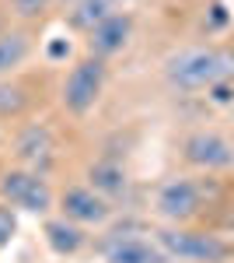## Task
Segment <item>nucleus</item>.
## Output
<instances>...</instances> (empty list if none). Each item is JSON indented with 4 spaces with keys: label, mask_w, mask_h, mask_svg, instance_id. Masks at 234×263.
<instances>
[{
    "label": "nucleus",
    "mask_w": 234,
    "mask_h": 263,
    "mask_svg": "<svg viewBox=\"0 0 234 263\" xmlns=\"http://www.w3.org/2000/svg\"><path fill=\"white\" fill-rule=\"evenodd\" d=\"M59 211H63V218L74 224H105L109 221V214H112V207L109 200L95 193L91 186H70V190H63V197H59Z\"/></svg>",
    "instance_id": "nucleus-5"
},
{
    "label": "nucleus",
    "mask_w": 234,
    "mask_h": 263,
    "mask_svg": "<svg viewBox=\"0 0 234 263\" xmlns=\"http://www.w3.org/2000/svg\"><path fill=\"white\" fill-rule=\"evenodd\" d=\"M101 88H105V60L84 57L67 70L63 88H59V102H63V109L70 116H84L101 99Z\"/></svg>",
    "instance_id": "nucleus-2"
},
{
    "label": "nucleus",
    "mask_w": 234,
    "mask_h": 263,
    "mask_svg": "<svg viewBox=\"0 0 234 263\" xmlns=\"http://www.w3.org/2000/svg\"><path fill=\"white\" fill-rule=\"evenodd\" d=\"M199 186L193 179H185V176H175V179H168L161 190H157V214L164 218V221H185V218H193L196 211H199Z\"/></svg>",
    "instance_id": "nucleus-6"
},
{
    "label": "nucleus",
    "mask_w": 234,
    "mask_h": 263,
    "mask_svg": "<svg viewBox=\"0 0 234 263\" xmlns=\"http://www.w3.org/2000/svg\"><path fill=\"white\" fill-rule=\"evenodd\" d=\"M28 57H32V35L21 28H4L0 32V81L11 78Z\"/></svg>",
    "instance_id": "nucleus-11"
},
{
    "label": "nucleus",
    "mask_w": 234,
    "mask_h": 263,
    "mask_svg": "<svg viewBox=\"0 0 234 263\" xmlns=\"http://www.w3.org/2000/svg\"><path fill=\"white\" fill-rule=\"evenodd\" d=\"M130 32H133V21H130V14H109V18L101 21L98 28H91V32H88L91 57L105 60V57L119 53V49L130 42Z\"/></svg>",
    "instance_id": "nucleus-8"
},
{
    "label": "nucleus",
    "mask_w": 234,
    "mask_h": 263,
    "mask_svg": "<svg viewBox=\"0 0 234 263\" xmlns=\"http://www.w3.org/2000/svg\"><path fill=\"white\" fill-rule=\"evenodd\" d=\"M59 4H77V0H59Z\"/></svg>",
    "instance_id": "nucleus-21"
},
{
    "label": "nucleus",
    "mask_w": 234,
    "mask_h": 263,
    "mask_svg": "<svg viewBox=\"0 0 234 263\" xmlns=\"http://www.w3.org/2000/svg\"><path fill=\"white\" fill-rule=\"evenodd\" d=\"M18 158L32 172H46V165L53 162V137H49V130H42V126L25 130L18 141Z\"/></svg>",
    "instance_id": "nucleus-10"
},
{
    "label": "nucleus",
    "mask_w": 234,
    "mask_h": 263,
    "mask_svg": "<svg viewBox=\"0 0 234 263\" xmlns=\"http://www.w3.org/2000/svg\"><path fill=\"white\" fill-rule=\"evenodd\" d=\"M88 179H91V190H95V193H101L105 200L122 197V193H126V186H130L126 172H122V165H116V162H98V165H91Z\"/></svg>",
    "instance_id": "nucleus-13"
},
{
    "label": "nucleus",
    "mask_w": 234,
    "mask_h": 263,
    "mask_svg": "<svg viewBox=\"0 0 234 263\" xmlns=\"http://www.w3.org/2000/svg\"><path fill=\"white\" fill-rule=\"evenodd\" d=\"M109 14H112V0H77L74 11H70V25L80 28V32H91Z\"/></svg>",
    "instance_id": "nucleus-14"
},
{
    "label": "nucleus",
    "mask_w": 234,
    "mask_h": 263,
    "mask_svg": "<svg viewBox=\"0 0 234 263\" xmlns=\"http://www.w3.org/2000/svg\"><path fill=\"white\" fill-rule=\"evenodd\" d=\"M210 91H214V102H220V105H227V102L234 99V88L227 81H220V84H214V88H210Z\"/></svg>",
    "instance_id": "nucleus-19"
},
{
    "label": "nucleus",
    "mask_w": 234,
    "mask_h": 263,
    "mask_svg": "<svg viewBox=\"0 0 234 263\" xmlns=\"http://www.w3.org/2000/svg\"><path fill=\"white\" fill-rule=\"evenodd\" d=\"M42 235H46V246H49L56 256H74V253H80L84 242H88L84 228L74 224V221H67L63 214H59V218H49L46 228H42Z\"/></svg>",
    "instance_id": "nucleus-9"
},
{
    "label": "nucleus",
    "mask_w": 234,
    "mask_h": 263,
    "mask_svg": "<svg viewBox=\"0 0 234 263\" xmlns=\"http://www.w3.org/2000/svg\"><path fill=\"white\" fill-rule=\"evenodd\" d=\"M49 4L53 0H11V14H18V18H39Z\"/></svg>",
    "instance_id": "nucleus-17"
},
{
    "label": "nucleus",
    "mask_w": 234,
    "mask_h": 263,
    "mask_svg": "<svg viewBox=\"0 0 234 263\" xmlns=\"http://www.w3.org/2000/svg\"><path fill=\"white\" fill-rule=\"evenodd\" d=\"M164 78L178 91H210L234 78V53L227 49H182L164 60Z\"/></svg>",
    "instance_id": "nucleus-1"
},
{
    "label": "nucleus",
    "mask_w": 234,
    "mask_h": 263,
    "mask_svg": "<svg viewBox=\"0 0 234 263\" xmlns=\"http://www.w3.org/2000/svg\"><path fill=\"white\" fill-rule=\"evenodd\" d=\"M0 32H4V18H0Z\"/></svg>",
    "instance_id": "nucleus-22"
},
{
    "label": "nucleus",
    "mask_w": 234,
    "mask_h": 263,
    "mask_svg": "<svg viewBox=\"0 0 234 263\" xmlns=\"http://www.w3.org/2000/svg\"><path fill=\"white\" fill-rule=\"evenodd\" d=\"M0 197L7 207H21L28 214H46L53 207V190L42 179V172L32 168H7L0 176Z\"/></svg>",
    "instance_id": "nucleus-4"
},
{
    "label": "nucleus",
    "mask_w": 234,
    "mask_h": 263,
    "mask_svg": "<svg viewBox=\"0 0 234 263\" xmlns=\"http://www.w3.org/2000/svg\"><path fill=\"white\" fill-rule=\"evenodd\" d=\"M109 263H164L168 256L161 253V246H151L143 239H116L105 249Z\"/></svg>",
    "instance_id": "nucleus-12"
},
{
    "label": "nucleus",
    "mask_w": 234,
    "mask_h": 263,
    "mask_svg": "<svg viewBox=\"0 0 234 263\" xmlns=\"http://www.w3.org/2000/svg\"><path fill=\"white\" fill-rule=\"evenodd\" d=\"M46 53H49V60H67L70 57V42L67 39H53L46 46Z\"/></svg>",
    "instance_id": "nucleus-18"
},
{
    "label": "nucleus",
    "mask_w": 234,
    "mask_h": 263,
    "mask_svg": "<svg viewBox=\"0 0 234 263\" xmlns=\"http://www.w3.org/2000/svg\"><path fill=\"white\" fill-rule=\"evenodd\" d=\"M185 162L196 168H227L234 165V144L224 141L220 134H193L182 144Z\"/></svg>",
    "instance_id": "nucleus-7"
},
{
    "label": "nucleus",
    "mask_w": 234,
    "mask_h": 263,
    "mask_svg": "<svg viewBox=\"0 0 234 263\" xmlns=\"http://www.w3.org/2000/svg\"><path fill=\"white\" fill-rule=\"evenodd\" d=\"M28 109V91L14 81H0V120H11V116H21Z\"/></svg>",
    "instance_id": "nucleus-15"
},
{
    "label": "nucleus",
    "mask_w": 234,
    "mask_h": 263,
    "mask_svg": "<svg viewBox=\"0 0 234 263\" xmlns=\"http://www.w3.org/2000/svg\"><path fill=\"white\" fill-rule=\"evenodd\" d=\"M227 25V7L224 4H214L210 7V28H224Z\"/></svg>",
    "instance_id": "nucleus-20"
},
{
    "label": "nucleus",
    "mask_w": 234,
    "mask_h": 263,
    "mask_svg": "<svg viewBox=\"0 0 234 263\" xmlns=\"http://www.w3.org/2000/svg\"><path fill=\"white\" fill-rule=\"evenodd\" d=\"M157 246L168 260L182 263H220L227 256V246L217 235H203V232H185V228H164L157 232Z\"/></svg>",
    "instance_id": "nucleus-3"
},
{
    "label": "nucleus",
    "mask_w": 234,
    "mask_h": 263,
    "mask_svg": "<svg viewBox=\"0 0 234 263\" xmlns=\"http://www.w3.org/2000/svg\"><path fill=\"white\" fill-rule=\"evenodd\" d=\"M14 232H18V218H14V207L0 203V249H4V246H11Z\"/></svg>",
    "instance_id": "nucleus-16"
}]
</instances>
